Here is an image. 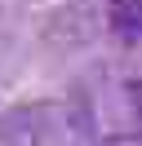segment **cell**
Masks as SVG:
<instances>
[{
  "label": "cell",
  "mask_w": 142,
  "mask_h": 146,
  "mask_svg": "<svg viewBox=\"0 0 142 146\" xmlns=\"http://www.w3.org/2000/svg\"><path fill=\"white\" fill-rule=\"evenodd\" d=\"M111 5H115V31H120V40L133 44L142 36V0H111Z\"/></svg>",
  "instance_id": "cell-1"
},
{
  "label": "cell",
  "mask_w": 142,
  "mask_h": 146,
  "mask_svg": "<svg viewBox=\"0 0 142 146\" xmlns=\"http://www.w3.org/2000/svg\"><path fill=\"white\" fill-rule=\"evenodd\" d=\"M129 102H133V111H138V119H142V80L129 84Z\"/></svg>",
  "instance_id": "cell-2"
},
{
  "label": "cell",
  "mask_w": 142,
  "mask_h": 146,
  "mask_svg": "<svg viewBox=\"0 0 142 146\" xmlns=\"http://www.w3.org/2000/svg\"><path fill=\"white\" fill-rule=\"evenodd\" d=\"M107 146H142V137H111Z\"/></svg>",
  "instance_id": "cell-3"
}]
</instances>
